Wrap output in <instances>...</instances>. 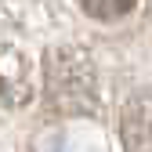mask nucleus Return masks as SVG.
Listing matches in <instances>:
<instances>
[{"label": "nucleus", "instance_id": "nucleus-2", "mask_svg": "<svg viewBox=\"0 0 152 152\" xmlns=\"http://www.w3.org/2000/svg\"><path fill=\"white\" fill-rule=\"evenodd\" d=\"M123 145H127V152H152V91H141L127 102Z\"/></svg>", "mask_w": 152, "mask_h": 152}, {"label": "nucleus", "instance_id": "nucleus-4", "mask_svg": "<svg viewBox=\"0 0 152 152\" xmlns=\"http://www.w3.org/2000/svg\"><path fill=\"white\" fill-rule=\"evenodd\" d=\"M26 98H29L26 69H18V72L0 69V105H26Z\"/></svg>", "mask_w": 152, "mask_h": 152}, {"label": "nucleus", "instance_id": "nucleus-1", "mask_svg": "<svg viewBox=\"0 0 152 152\" xmlns=\"http://www.w3.org/2000/svg\"><path fill=\"white\" fill-rule=\"evenodd\" d=\"M44 98L54 116H98V76L83 47L62 44L44 54Z\"/></svg>", "mask_w": 152, "mask_h": 152}, {"label": "nucleus", "instance_id": "nucleus-3", "mask_svg": "<svg viewBox=\"0 0 152 152\" xmlns=\"http://www.w3.org/2000/svg\"><path fill=\"white\" fill-rule=\"evenodd\" d=\"M138 0H80V7L98 18V22H116V18H127L130 11H134Z\"/></svg>", "mask_w": 152, "mask_h": 152}]
</instances>
